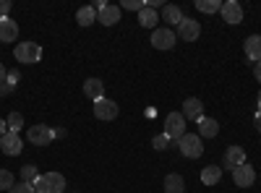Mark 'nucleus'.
Masks as SVG:
<instances>
[{"label":"nucleus","instance_id":"25","mask_svg":"<svg viewBox=\"0 0 261 193\" xmlns=\"http://www.w3.org/2000/svg\"><path fill=\"white\" fill-rule=\"evenodd\" d=\"M18 175H21V180H24V183H34V180L39 178V173H37L34 164H24V167L18 170Z\"/></svg>","mask_w":261,"mask_h":193},{"label":"nucleus","instance_id":"33","mask_svg":"<svg viewBox=\"0 0 261 193\" xmlns=\"http://www.w3.org/2000/svg\"><path fill=\"white\" fill-rule=\"evenodd\" d=\"M16 81H18V73L11 71V73H8V84H11V87H16Z\"/></svg>","mask_w":261,"mask_h":193},{"label":"nucleus","instance_id":"30","mask_svg":"<svg viewBox=\"0 0 261 193\" xmlns=\"http://www.w3.org/2000/svg\"><path fill=\"white\" fill-rule=\"evenodd\" d=\"M146 3H141V0H123V6L120 8H125V11H141Z\"/></svg>","mask_w":261,"mask_h":193},{"label":"nucleus","instance_id":"37","mask_svg":"<svg viewBox=\"0 0 261 193\" xmlns=\"http://www.w3.org/2000/svg\"><path fill=\"white\" fill-rule=\"evenodd\" d=\"M63 136H65L63 128H55V131H53V139H63Z\"/></svg>","mask_w":261,"mask_h":193},{"label":"nucleus","instance_id":"29","mask_svg":"<svg viewBox=\"0 0 261 193\" xmlns=\"http://www.w3.org/2000/svg\"><path fill=\"white\" fill-rule=\"evenodd\" d=\"M8 193H34V185L32 183H24V180H21V183H16Z\"/></svg>","mask_w":261,"mask_h":193},{"label":"nucleus","instance_id":"20","mask_svg":"<svg viewBox=\"0 0 261 193\" xmlns=\"http://www.w3.org/2000/svg\"><path fill=\"white\" fill-rule=\"evenodd\" d=\"M246 55L253 63H261V34H253L246 39Z\"/></svg>","mask_w":261,"mask_h":193},{"label":"nucleus","instance_id":"5","mask_svg":"<svg viewBox=\"0 0 261 193\" xmlns=\"http://www.w3.org/2000/svg\"><path fill=\"white\" fill-rule=\"evenodd\" d=\"M175 39H178V34L172 29H154V32H151V47L172 50V47H175Z\"/></svg>","mask_w":261,"mask_h":193},{"label":"nucleus","instance_id":"7","mask_svg":"<svg viewBox=\"0 0 261 193\" xmlns=\"http://www.w3.org/2000/svg\"><path fill=\"white\" fill-rule=\"evenodd\" d=\"M232 180L238 188H251L256 183V170L251 164H241V167H235L232 170Z\"/></svg>","mask_w":261,"mask_h":193},{"label":"nucleus","instance_id":"11","mask_svg":"<svg viewBox=\"0 0 261 193\" xmlns=\"http://www.w3.org/2000/svg\"><path fill=\"white\" fill-rule=\"evenodd\" d=\"M241 164H246L243 146H227V152H225V157H222V167L235 170V167H241Z\"/></svg>","mask_w":261,"mask_h":193},{"label":"nucleus","instance_id":"19","mask_svg":"<svg viewBox=\"0 0 261 193\" xmlns=\"http://www.w3.org/2000/svg\"><path fill=\"white\" fill-rule=\"evenodd\" d=\"M139 24H141V26H146V29H154V26L160 24L157 11H154V8H149V6H144V8L139 11Z\"/></svg>","mask_w":261,"mask_h":193},{"label":"nucleus","instance_id":"23","mask_svg":"<svg viewBox=\"0 0 261 193\" xmlns=\"http://www.w3.org/2000/svg\"><path fill=\"white\" fill-rule=\"evenodd\" d=\"M183 190H186V183H183V178L178 173H172V175L165 178V193H183Z\"/></svg>","mask_w":261,"mask_h":193},{"label":"nucleus","instance_id":"8","mask_svg":"<svg viewBox=\"0 0 261 193\" xmlns=\"http://www.w3.org/2000/svg\"><path fill=\"white\" fill-rule=\"evenodd\" d=\"M222 18L227 21V24H243V8H241V3L238 0H227V3H222Z\"/></svg>","mask_w":261,"mask_h":193},{"label":"nucleus","instance_id":"14","mask_svg":"<svg viewBox=\"0 0 261 193\" xmlns=\"http://www.w3.org/2000/svg\"><path fill=\"white\" fill-rule=\"evenodd\" d=\"M84 94L89 97L92 102L105 99V84H102L99 78H86V81H84Z\"/></svg>","mask_w":261,"mask_h":193},{"label":"nucleus","instance_id":"4","mask_svg":"<svg viewBox=\"0 0 261 193\" xmlns=\"http://www.w3.org/2000/svg\"><path fill=\"white\" fill-rule=\"evenodd\" d=\"M183 133H186V118H183V113H170L165 118V136L170 141H178Z\"/></svg>","mask_w":261,"mask_h":193},{"label":"nucleus","instance_id":"17","mask_svg":"<svg viewBox=\"0 0 261 193\" xmlns=\"http://www.w3.org/2000/svg\"><path fill=\"white\" fill-rule=\"evenodd\" d=\"M186 16H183V11L178 8V6H162V16H160V21H167L170 26H180V21H183Z\"/></svg>","mask_w":261,"mask_h":193},{"label":"nucleus","instance_id":"39","mask_svg":"<svg viewBox=\"0 0 261 193\" xmlns=\"http://www.w3.org/2000/svg\"><path fill=\"white\" fill-rule=\"evenodd\" d=\"M258 110H261V89H258Z\"/></svg>","mask_w":261,"mask_h":193},{"label":"nucleus","instance_id":"10","mask_svg":"<svg viewBox=\"0 0 261 193\" xmlns=\"http://www.w3.org/2000/svg\"><path fill=\"white\" fill-rule=\"evenodd\" d=\"M201 34V24L199 21H193V18H183L180 21V26H178V37L186 39V42H196Z\"/></svg>","mask_w":261,"mask_h":193},{"label":"nucleus","instance_id":"26","mask_svg":"<svg viewBox=\"0 0 261 193\" xmlns=\"http://www.w3.org/2000/svg\"><path fill=\"white\" fill-rule=\"evenodd\" d=\"M6 123H8V131L11 133H18L21 128H24V118H21V113H11Z\"/></svg>","mask_w":261,"mask_h":193},{"label":"nucleus","instance_id":"27","mask_svg":"<svg viewBox=\"0 0 261 193\" xmlns=\"http://www.w3.org/2000/svg\"><path fill=\"white\" fill-rule=\"evenodd\" d=\"M16 183H13V175L8 170H0V190H11Z\"/></svg>","mask_w":261,"mask_h":193},{"label":"nucleus","instance_id":"22","mask_svg":"<svg viewBox=\"0 0 261 193\" xmlns=\"http://www.w3.org/2000/svg\"><path fill=\"white\" fill-rule=\"evenodd\" d=\"M76 21H79L81 26H92V24H97V11H94V6H84V8H79Z\"/></svg>","mask_w":261,"mask_h":193},{"label":"nucleus","instance_id":"31","mask_svg":"<svg viewBox=\"0 0 261 193\" xmlns=\"http://www.w3.org/2000/svg\"><path fill=\"white\" fill-rule=\"evenodd\" d=\"M11 11V0H0V18H6Z\"/></svg>","mask_w":261,"mask_h":193},{"label":"nucleus","instance_id":"13","mask_svg":"<svg viewBox=\"0 0 261 193\" xmlns=\"http://www.w3.org/2000/svg\"><path fill=\"white\" fill-rule=\"evenodd\" d=\"M183 118H186V120H196V123H199V120L204 118V104H201V99L188 97V99L183 102Z\"/></svg>","mask_w":261,"mask_h":193},{"label":"nucleus","instance_id":"1","mask_svg":"<svg viewBox=\"0 0 261 193\" xmlns=\"http://www.w3.org/2000/svg\"><path fill=\"white\" fill-rule=\"evenodd\" d=\"M32 185H34V193H63L65 178L60 173H47V175H39Z\"/></svg>","mask_w":261,"mask_h":193},{"label":"nucleus","instance_id":"38","mask_svg":"<svg viewBox=\"0 0 261 193\" xmlns=\"http://www.w3.org/2000/svg\"><path fill=\"white\" fill-rule=\"evenodd\" d=\"M253 73H256V81L261 84V63H256V68H253Z\"/></svg>","mask_w":261,"mask_h":193},{"label":"nucleus","instance_id":"35","mask_svg":"<svg viewBox=\"0 0 261 193\" xmlns=\"http://www.w3.org/2000/svg\"><path fill=\"white\" fill-rule=\"evenodd\" d=\"M253 123H256V131H258V133H261V110H258V113H256V118H253Z\"/></svg>","mask_w":261,"mask_h":193},{"label":"nucleus","instance_id":"28","mask_svg":"<svg viewBox=\"0 0 261 193\" xmlns=\"http://www.w3.org/2000/svg\"><path fill=\"white\" fill-rule=\"evenodd\" d=\"M151 146H154L157 152H165V149L170 146V139H167L165 133H160V136H154V139H151Z\"/></svg>","mask_w":261,"mask_h":193},{"label":"nucleus","instance_id":"9","mask_svg":"<svg viewBox=\"0 0 261 193\" xmlns=\"http://www.w3.org/2000/svg\"><path fill=\"white\" fill-rule=\"evenodd\" d=\"M118 104L113 102V99H99V102H94V115L99 118V120H115L118 118Z\"/></svg>","mask_w":261,"mask_h":193},{"label":"nucleus","instance_id":"12","mask_svg":"<svg viewBox=\"0 0 261 193\" xmlns=\"http://www.w3.org/2000/svg\"><path fill=\"white\" fill-rule=\"evenodd\" d=\"M0 149L8 154V157H16L21 154V149H24V144H21V136L18 133H6V136H0Z\"/></svg>","mask_w":261,"mask_h":193},{"label":"nucleus","instance_id":"36","mask_svg":"<svg viewBox=\"0 0 261 193\" xmlns=\"http://www.w3.org/2000/svg\"><path fill=\"white\" fill-rule=\"evenodd\" d=\"M6 78H8V71H6L3 63H0V81H6Z\"/></svg>","mask_w":261,"mask_h":193},{"label":"nucleus","instance_id":"2","mask_svg":"<svg viewBox=\"0 0 261 193\" xmlns=\"http://www.w3.org/2000/svg\"><path fill=\"white\" fill-rule=\"evenodd\" d=\"M178 149H180V154L188 157V159H199L204 154V144H201V136L199 133H183L178 139Z\"/></svg>","mask_w":261,"mask_h":193},{"label":"nucleus","instance_id":"16","mask_svg":"<svg viewBox=\"0 0 261 193\" xmlns=\"http://www.w3.org/2000/svg\"><path fill=\"white\" fill-rule=\"evenodd\" d=\"M97 21L105 26H115L118 21H120V8L118 6H105L99 13H97Z\"/></svg>","mask_w":261,"mask_h":193},{"label":"nucleus","instance_id":"15","mask_svg":"<svg viewBox=\"0 0 261 193\" xmlns=\"http://www.w3.org/2000/svg\"><path fill=\"white\" fill-rule=\"evenodd\" d=\"M18 37V24L13 18H0V42H16Z\"/></svg>","mask_w":261,"mask_h":193},{"label":"nucleus","instance_id":"18","mask_svg":"<svg viewBox=\"0 0 261 193\" xmlns=\"http://www.w3.org/2000/svg\"><path fill=\"white\" fill-rule=\"evenodd\" d=\"M217 133H220V123H217L214 118H201L199 120V136L201 139H214Z\"/></svg>","mask_w":261,"mask_h":193},{"label":"nucleus","instance_id":"24","mask_svg":"<svg viewBox=\"0 0 261 193\" xmlns=\"http://www.w3.org/2000/svg\"><path fill=\"white\" fill-rule=\"evenodd\" d=\"M196 8L201 13H217V11H222V3L220 0H196Z\"/></svg>","mask_w":261,"mask_h":193},{"label":"nucleus","instance_id":"6","mask_svg":"<svg viewBox=\"0 0 261 193\" xmlns=\"http://www.w3.org/2000/svg\"><path fill=\"white\" fill-rule=\"evenodd\" d=\"M27 141L29 144H34V146H47L50 141H53V128H47V125H32L29 131H27Z\"/></svg>","mask_w":261,"mask_h":193},{"label":"nucleus","instance_id":"32","mask_svg":"<svg viewBox=\"0 0 261 193\" xmlns=\"http://www.w3.org/2000/svg\"><path fill=\"white\" fill-rule=\"evenodd\" d=\"M11 92H13V87H11V84L0 81V94H11Z\"/></svg>","mask_w":261,"mask_h":193},{"label":"nucleus","instance_id":"34","mask_svg":"<svg viewBox=\"0 0 261 193\" xmlns=\"http://www.w3.org/2000/svg\"><path fill=\"white\" fill-rule=\"evenodd\" d=\"M6 133H8V123L0 118V136H6Z\"/></svg>","mask_w":261,"mask_h":193},{"label":"nucleus","instance_id":"21","mask_svg":"<svg viewBox=\"0 0 261 193\" xmlns=\"http://www.w3.org/2000/svg\"><path fill=\"white\" fill-rule=\"evenodd\" d=\"M222 180V167H217V164H209L201 170V183L204 185H217Z\"/></svg>","mask_w":261,"mask_h":193},{"label":"nucleus","instance_id":"3","mask_svg":"<svg viewBox=\"0 0 261 193\" xmlns=\"http://www.w3.org/2000/svg\"><path fill=\"white\" fill-rule=\"evenodd\" d=\"M16 60L24 63V66H32V63H39L42 58V47L37 45V42H18L16 50H13Z\"/></svg>","mask_w":261,"mask_h":193}]
</instances>
